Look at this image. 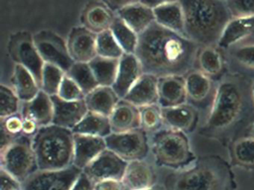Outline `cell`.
<instances>
[{"mask_svg": "<svg viewBox=\"0 0 254 190\" xmlns=\"http://www.w3.org/2000/svg\"><path fill=\"white\" fill-rule=\"evenodd\" d=\"M197 46L187 36L155 22L139 34L136 55L142 71L155 77H182L194 64Z\"/></svg>", "mask_w": 254, "mask_h": 190, "instance_id": "obj_1", "label": "cell"}, {"mask_svg": "<svg viewBox=\"0 0 254 190\" xmlns=\"http://www.w3.org/2000/svg\"><path fill=\"white\" fill-rule=\"evenodd\" d=\"M165 190H238L230 166L218 157H203L191 166L163 177Z\"/></svg>", "mask_w": 254, "mask_h": 190, "instance_id": "obj_2", "label": "cell"}, {"mask_svg": "<svg viewBox=\"0 0 254 190\" xmlns=\"http://www.w3.org/2000/svg\"><path fill=\"white\" fill-rule=\"evenodd\" d=\"M181 3L185 35L196 44L211 46L218 43L224 28L233 19L226 1L185 0Z\"/></svg>", "mask_w": 254, "mask_h": 190, "instance_id": "obj_3", "label": "cell"}, {"mask_svg": "<svg viewBox=\"0 0 254 190\" xmlns=\"http://www.w3.org/2000/svg\"><path fill=\"white\" fill-rule=\"evenodd\" d=\"M39 170H62L73 166L74 134L56 125L40 128L32 138Z\"/></svg>", "mask_w": 254, "mask_h": 190, "instance_id": "obj_4", "label": "cell"}, {"mask_svg": "<svg viewBox=\"0 0 254 190\" xmlns=\"http://www.w3.org/2000/svg\"><path fill=\"white\" fill-rule=\"evenodd\" d=\"M149 138L150 157L157 167L180 170L194 161V154L184 132L164 128Z\"/></svg>", "mask_w": 254, "mask_h": 190, "instance_id": "obj_5", "label": "cell"}, {"mask_svg": "<svg viewBox=\"0 0 254 190\" xmlns=\"http://www.w3.org/2000/svg\"><path fill=\"white\" fill-rule=\"evenodd\" d=\"M1 170L22 184L38 170L32 138L21 135L0 149Z\"/></svg>", "mask_w": 254, "mask_h": 190, "instance_id": "obj_6", "label": "cell"}, {"mask_svg": "<svg viewBox=\"0 0 254 190\" xmlns=\"http://www.w3.org/2000/svg\"><path fill=\"white\" fill-rule=\"evenodd\" d=\"M242 95L239 88L232 83H222L214 99L207 126L212 129H223L234 122L240 112Z\"/></svg>", "mask_w": 254, "mask_h": 190, "instance_id": "obj_7", "label": "cell"}, {"mask_svg": "<svg viewBox=\"0 0 254 190\" xmlns=\"http://www.w3.org/2000/svg\"><path fill=\"white\" fill-rule=\"evenodd\" d=\"M8 50L15 65H21L32 73L41 88L45 62L37 50L33 34L26 31L11 34L8 40Z\"/></svg>", "mask_w": 254, "mask_h": 190, "instance_id": "obj_8", "label": "cell"}, {"mask_svg": "<svg viewBox=\"0 0 254 190\" xmlns=\"http://www.w3.org/2000/svg\"><path fill=\"white\" fill-rule=\"evenodd\" d=\"M105 141L108 149L127 163L150 156L149 135L142 129L111 133L105 138Z\"/></svg>", "mask_w": 254, "mask_h": 190, "instance_id": "obj_9", "label": "cell"}, {"mask_svg": "<svg viewBox=\"0 0 254 190\" xmlns=\"http://www.w3.org/2000/svg\"><path fill=\"white\" fill-rule=\"evenodd\" d=\"M38 53L45 63L59 67L65 73L74 64L69 55L66 40L52 30H41L33 34Z\"/></svg>", "mask_w": 254, "mask_h": 190, "instance_id": "obj_10", "label": "cell"}, {"mask_svg": "<svg viewBox=\"0 0 254 190\" xmlns=\"http://www.w3.org/2000/svg\"><path fill=\"white\" fill-rule=\"evenodd\" d=\"M82 171L72 166L62 170H39L22 183L23 190H71Z\"/></svg>", "mask_w": 254, "mask_h": 190, "instance_id": "obj_11", "label": "cell"}, {"mask_svg": "<svg viewBox=\"0 0 254 190\" xmlns=\"http://www.w3.org/2000/svg\"><path fill=\"white\" fill-rule=\"evenodd\" d=\"M127 165V162L107 148L82 172L94 184L109 180L123 181Z\"/></svg>", "mask_w": 254, "mask_h": 190, "instance_id": "obj_12", "label": "cell"}, {"mask_svg": "<svg viewBox=\"0 0 254 190\" xmlns=\"http://www.w3.org/2000/svg\"><path fill=\"white\" fill-rule=\"evenodd\" d=\"M157 166L151 157L127 163L123 182L127 190H144L160 183Z\"/></svg>", "mask_w": 254, "mask_h": 190, "instance_id": "obj_13", "label": "cell"}, {"mask_svg": "<svg viewBox=\"0 0 254 190\" xmlns=\"http://www.w3.org/2000/svg\"><path fill=\"white\" fill-rule=\"evenodd\" d=\"M97 34L82 25L73 27L66 39L68 50L74 62L89 63L96 56Z\"/></svg>", "mask_w": 254, "mask_h": 190, "instance_id": "obj_14", "label": "cell"}, {"mask_svg": "<svg viewBox=\"0 0 254 190\" xmlns=\"http://www.w3.org/2000/svg\"><path fill=\"white\" fill-rule=\"evenodd\" d=\"M115 10L103 1H90L83 7L80 15L81 25L96 34L111 29L115 19Z\"/></svg>", "mask_w": 254, "mask_h": 190, "instance_id": "obj_15", "label": "cell"}, {"mask_svg": "<svg viewBox=\"0 0 254 190\" xmlns=\"http://www.w3.org/2000/svg\"><path fill=\"white\" fill-rule=\"evenodd\" d=\"M115 12L116 14L138 35L143 33L155 22L153 7L145 1L123 3Z\"/></svg>", "mask_w": 254, "mask_h": 190, "instance_id": "obj_16", "label": "cell"}, {"mask_svg": "<svg viewBox=\"0 0 254 190\" xmlns=\"http://www.w3.org/2000/svg\"><path fill=\"white\" fill-rule=\"evenodd\" d=\"M53 103V124L65 129H72L88 112L85 101H67L58 95L51 96Z\"/></svg>", "mask_w": 254, "mask_h": 190, "instance_id": "obj_17", "label": "cell"}, {"mask_svg": "<svg viewBox=\"0 0 254 190\" xmlns=\"http://www.w3.org/2000/svg\"><path fill=\"white\" fill-rule=\"evenodd\" d=\"M106 149L105 138L74 134L73 166L83 171Z\"/></svg>", "mask_w": 254, "mask_h": 190, "instance_id": "obj_18", "label": "cell"}, {"mask_svg": "<svg viewBox=\"0 0 254 190\" xmlns=\"http://www.w3.org/2000/svg\"><path fill=\"white\" fill-rule=\"evenodd\" d=\"M143 74L140 62L136 55L125 53L120 58L117 78L112 88L118 96L123 99Z\"/></svg>", "mask_w": 254, "mask_h": 190, "instance_id": "obj_19", "label": "cell"}, {"mask_svg": "<svg viewBox=\"0 0 254 190\" xmlns=\"http://www.w3.org/2000/svg\"><path fill=\"white\" fill-rule=\"evenodd\" d=\"M123 99L138 108L158 104V77L144 73Z\"/></svg>", "mask_w": 254, "mask_h": 190, "instance_id": "obj_20", "label": "cell"}, {"mask_svg": "<svg viewBox=\"0 0 254 190\" xmlns=\"http://www.w3.org/2000/svg\"><path fill=\"white\" fill-rule=\"evenodd\" d=\"M112 133H122L140 129L139 108L121 99L109 116Z\"/></svg>", "mask_w": 254, "mask_h": 190, "instance_id": "obj_21", "label": "cell"}, {"mask_svg": "<svg viewBox=\"0 0 254 190\" xmlns=\"http://www.w3.org/2000/svg\"><path fill=\"white\" fill-rule=\"evenodd\" d=\"M178 76L158 78V105L162 108L183 105L187 95L185 80Z\"/></svg>", "mask_w": 254, "mask_h": 190, "instance_id": "obj_22", "label": "cell"}, {"mask_svg": "<svg viewBox=\"0 0 254 190\" xmlns=\"http://www.w3.org/2000/svg\"><path fill=\"white\" fill-rule=\"evenodd\" d=\"M153 10L156 23L166 29L185 35L184 13L181 1H160Z\"/></svg>", "mask_w": 254, "mask_h": 190, "instance_id": "obj_23", "label": "cell"}, {"mask_svg": "<svg viewBox=\"0 0 254 190\" xmlns=\"http://www.w3.org/2000/svg\"><path fill=\"white\" fill-rule=\"evenodd\" d=\"M20 113L23 117L33 120L40 128L53 124L54 109L51 96L41 90L32 100L22 102Z\"/></svg>", "mask_w": 254, "mask_h": 190, "instance_id": "obj_24", "label": "cell"}, {"mask_svg": "<svg viewBox=\"0 0 254 190\" xmlns=\"http://www.w3.org/2000/svg\"><path fill=\"white\" fill-rule=\"evenodd\" d=\"M121 98L112 87L98 86L84 97L87 109L109 117Z\"/></svg>", "mask_w": 254, "mask_h": 190, "instance_id": "obj_25", "label": "cell"}, {"mask_svg": "<svg viewBox=\"0 0 254 190\" xmlns=\"http://www.w3.org/2000/svg\"><path fill=\"white\" fill-rule=\"evenodd\" d=\"M252 34H254V16L233 18L224 28L218 44L227 48Z\"/></svg>", "mask_w": 254, "mask_h": 190, "instance_id": "obj_26", "label": "cell"}, {"mask_svg": "<svg viewBox=\"0 0 254 190\" xmlns=\"http://www.w3.org/2000/svg\"><path fill=\"white\" fill-rule=\"evenodd\" d=\"M11 84L22 102L32 100L41 92V88L32 73L20 65L14 66Z\"/></svg>", "mask_w": 254, "mask_h": 190, "instance_id": "obj_27", "label": "cell"}, {"mask_svg": "<svg viewBox=\"0 0 254 190\" xmlns=\"http://www.w3.org/2000/svg\"><path fill=\"white\" fill-rule=\"evenodd\" d=\"M72 132L74 134L103 138L112 133L109 117L89 111Z\"/></svg>", "mask_w": 254, "mask_h": 190, "instance_id": "obj_28", "label": "cell"}, {"mask_svg": "<svg viewBox=\"0 0 254 190\" xmlns=\"http://www.w3.org/2000/svg\"><path fill=\"white\" fill-rule=\"evenodd\" d=\"M162 117L165 127L181 132L190 129L194 118L192 110L184 104L162 108Z\"/></svg>", "mask_w": 254, "mask_h": 190, "instance_id": "obj_29", "label": "cell"}, {"mask_svg": "<svg viewBox=\"0 0 254 190\" xmlns=\"http://www.w3.org/2000/svg\"><path fill=\"white\" fill-rule=\"evenodd\" d=\"M120 59L96 56L89 62L99 86L108 87L114 86L118 72Z\"/></svg>", "mask_w": 254, "mask_h": 190, "instance_id": "obj_30", "label": "cell"}, {"mask_svg": "<svg viewBox=\"0 0 254 190\" xmlns=\"http://www.w3.org/2000/svg\"><path fill=\"white\" fill-rule=\"evenodd\" d=\"M110 30L124 50L125 53L134 54L137 46L139 35L117 15Z\"/></svg>", "mask_w": 254, "mask_h": 190, "instance_id": "obj_31", "label": "cell"}, {"mask_svg": "<svg viewBox=\"0 0 254 190\" xmlns=\"http://www.w3.org/2000/svg\"><path fill=\"white\" fill-rule=\"evenodd\" d=\"M66 74L81 88L85 96L99 86L89 63L74 62Z\"/></svg>", "mask_w": 254, "mask_h": 190, "instance_id": "obj_32", "label": "cell"}, {"mask_svg": "<svg viewBox=\"0 0 254 190\" xmlns=\"http://www.w3.org/2000/svg\"><path fill=\"white\" fill-rule=\"evenodd\" d=\"M23 117L21 113L0 118L1 146L0 149L6 147L23 135Z\"/></svg>", "mask_w": 254, "mask_h": 190, "instance_id": "obj_33", "label": "cell"}, {"mask_svg": "<svg viewBox=\"0 0 254 190\" xmlns=\"http://www.w3.org/2000/svg\"><path fill=\"white\" fill-rule=\"evenodd\" d=\"M139 108L140 129L145 131L149 136L162 129L163 125L162 108L158 104Z\"/></svg>", "mask_w": 254, "mask_h": 190, "instance_id": "obj_34", "label": "cell"}, {"mask_svg": "<svg viewBox=\"0 0 254 190\" xmlns=\"http://www.w3.org/2000/svg\"><path fill=\"white\" fill-rule=\"evenodd\" d=\"M66 73L56 65L45 63L41 78V90L49 96L58 95Z\"/></svg>", "mask_w": 254, "mask_h": 190, "instance_id": "obj_35", "label": "cell"}, {"mask_svg": "<svg viewBox=\"0 0 254 190\" xmlns=\"http://www.w3.org/2000/svg\"><path fill=\"white\" fill-rule=\"evenodd\" d=\"M97 56L120 59L125 54L124 50L113 35L111 30L97 34L96 37Z\"/></svg>", "mask_w": 254, "mask_h": 190, "instance_id": "obj_36", "label": "cell"}, {"mask_svg": "<svg viewBox=\"0 0 254 190\" xmlns=\"http://www.w3.org/2000/svg\"><path fill=\"white\" fill-rule=\"evenodd\" d=\"M185 87L187 95L193 99L200 100L207 96L211 84L205 74L195 71L189 74L186 79Z\"/></svg>", "mask_w": 254, "mask_h": 190, "instance_id": "obj_37", "label": "cell"}, {"mask_svg": "<svg viewBox=\"0 0 254 190\" xmlns=\"http://www.w3.org/2000/svg\"><path fill=\"white\" fill-rule=\"evenodd\" d=\"M22 102L12 87L2 83L0 86V118L20 112Z\"/></svg>", "mask_w": 254, "mask_h": 190, "instance_id": "obj_38", "label": "cell"}, {"mask_svg": "<svg viewBox=\"0 0 254 190\" xmlns=\"http://www.w3.org/2000/svg\"><path fill=\"white\" fill-rule=\"evenodd\" d=\"M235 161L241 166H254V138H244L237 141L233 148Z\"/></svg>", "mask_w": 254, "mask_h": 190, "instance_id": "obj_39", "label": "cell"}, {"mask_svg": "<svg viewBox=\"0 0 254 190\" xmlns=\"http://www.w3.org/2000/svg\"><path fill=\"white\" fill-rule=\"evenodd\" d=\"M199 64L202 71L209 75H215L222 68V61L219 53L210 47L202 50L199 56Z\"/></svg>", "mask_w": 254, "mask_h": 190, "instance_id": "obj_40", "label": "cell"}, {"mask_svg": "<svg viewBox=\"0 0 254 190\" xmlns=\"http://www.w3.org/2000/svg\"><path fill=\"white\" fill-rule=\"evenodd\" d=\"M58 96L67 101L83 100L85 97L81 88L66 74L61 84Z\"/></svg>", "mask_w": 254, "mask_h": 190, "instance_id": "obj_41", "label": "cell"}, {"mask_svg": "<svg viewBox=\"0 0 254 190\" xmlns=\"http://www.w3.org/2000/svg\"><path fill=\"white\" fill-rule=\"evenodd\" d=\"M226 3L233 18L254 16V1L233 0L226 1Z\"/></svg>", "mask_w": 254, "mask_h": 190, "instance_id": "obj_42", "label": "cell"}, {"mask_svg": "<svg viewBox=\"0 0 254 190\" xmlns=\"http://www.w3.org/2000/svg\"><path fill=\"white\" fill-rule=\"evenodd\" d=\"M235 58L241 64L254 68V45H248L236 49L234 52Z\"/></svg>", "mask_w": 254, "mask_h": 190, "instance_id": "obj_43", "label": "cell"}, {"mask_svg": "<svg viewBox=\"0 0 254 190\" xmlns=\"http://www.w3.org/2000/svg\"><path fill=\"white\" fill-rule=\"evenodd\" d=\"M0 177H1L0 190H23L21 184L19 181L1 169H0Z\"/></svg>", "mask_w": 254, "mask_h": 190, "instance_id": "obj_44", "label": "cell"}, {"mask_svg": "<svg viewBox=\"0 0 254 190\" xmlns=\"http://www.w3.org/2000/svg\"><path fill=\"white\" fill-rule=\"evenodd\" d=\"M94 190H127V189L123 181L109 180L95 184Z\"/></svg>", "mask_w": 254, "mask_h": 190, "instance_id": "obj_45", "label": "cell"}, {"mask_svg": "<svg viewBox=\"0 0 254 190\" xmlns=\"http://www.w3.org/2000/svg\"><path fill=\"white\" fill-rule=\"evenodd\" d=\"M39 129V126L33 120L23 117V135L33 138Z\"/></svg>", "mask_w": 254, "mask_h": 190, "instance_id": "obj_46", "label": "cell"}, {"mask_svg": "<svg viewBox=\"0 0 254 190\" xmlns=\"http://www.w3.org/2000/svg\"><path fill=\"white\" fill-rule=\"evenodd\" d=\"M95 184L81 172L71 190H94Z\"/></svg>", "mask_w": 254, "mask_h": 190, "instance_id": "obj_47", "label": "cell"}, {"mask_svg": "<svg viewBox=\"0 0 254 190\" xmlns=\"http://www.w3.org/2000/svg\"><path fill=\"white\" fill-rule=\"evenodd\" d=\"M144 190H165V189L164 187H163V185L159 183L157 185L154 186V187H151V188Z\"/></svg>", "mask_w": 254, "mask_h": 190, "instance_id": "obj_48", "label": "cell"}, {"mask_svg": "<svg viewBox=\"0 0 254 190\" xmlns=\"http://www.w3.org/2000/svg\"><path fill=\"white\" fill-rule=\"evenodd\" d=\"M252 134H253V138H254V126H253Z\"/></svg>", "mask_w": 254, "mask_h": 190, "instance_id": "obj_49", "label": "cell"}, {"mask_svg": "<svg viewBox=\"0 0 254 190\" xmlns=\"http://www.w3.org/2000/svg\"><path fill=\"white\" fill-rule=\"evenodd\" d=\"M253 95H254V86H253Z\"/></svg>", "mask_w": 254, "mask_h": 190, "instance_id": "obj_50", "label": "cell"}]
</instances>
